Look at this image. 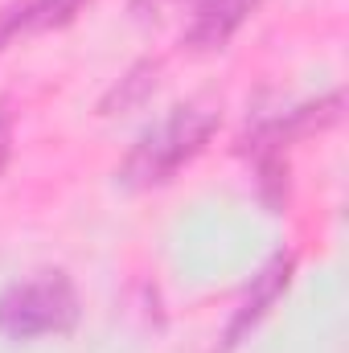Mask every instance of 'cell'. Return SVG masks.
<instances>
[{
  "label": "cell",
  "mask_w": 349,
  "mask_h": 353,
  "mask_svg": "<svg viewBox=\"0 0 349 353\" xmlns=\"http://www.w3.org/2000/svg\"><path fill=\"white\" fill-rule=\"evenodd\" d=\"M74 321H79V296L62 271H41L0 296V333L8 341L66 333Z\"/></svg>",
  "instance_id": "1"
},
{
  "label": "cell",
  "mask_w": 349,
  "mask_h": 353,
  "mask_svg": "<svg viewBox=\"0 0 349 353\" xmlns=\"http://www.w3.org/2000/svg\"><path fill=\"white\" fill-rule=\"evenodd\" d=\"M214 128H218V115L210 107H181V111H173L128 157V169H123L128 181L132 185H161V181H169L185 161H193L201 152V144L214 136Z\"/></svg>",
  "instance_id": "2"
},
{
  "label": "cell",
  "mask_w": 349,
  "mask_h": 353,
  "mask_svg": "<svg viewBox=\"0 0 349 353\" xmlns=\"http://www.w3.org/2000/svg\"><path fill=\"white\" fill-rule=\"evenodd\" d=\"M247 4H251V0H201L197 25L189 29V41L201 46V50L222 46V41L239 29V21L247 17Z\"/></svg>",
  "instance_id": "3"
},
{
  "label": "cell",
  "mask_w": 349,
  "mask_h": 353,
  "mask_svg": "<svg viewBox=\"0 0 349 353\" xmlns=\"http://www.w3.org/2000/svg\"><path fill=\"white\" fill-rule=\"evenodd\" d=\"M283 283H288V259H275V263L263 271V279L255 283V296H247V304L239 308V316H235V325L226 329V345H235L255 321H259L263 312H267V304H275V296L283 292Z\"/></svg>",
  "instance_id": "4"
},
{
  "label": "cell",
  "mask_w": 349,
  "mask_h": 353,
  "mask_svg": "<svg viewBox=\"0 0 349 353\" xmlns=\"http://www.w3.org/2000/svg\"><path fill=\"white\" fill-rule=\"evenodd\" d=\"M79 8V0H37V4H25V25H54L62 17H70Z\"/></svg>",
  "instance_id": "5"
},
{
  "label": "cell",
  "mask_w": 349,
  "mask_h": 353,
  "mask_svg": "<svg viewBox=\"0 0 349 353\" xmlns=\"http://www.w3.org/2000/svg\"><path fill=\"white\" fill-rule=\"evenodd\" d=\"M4 157H8V115L0 111V165H4Z\"/></svg>",
  "instance_id": "6"
}]
</instances>
